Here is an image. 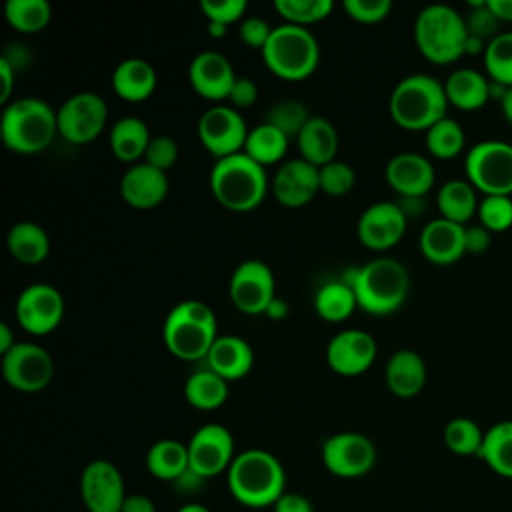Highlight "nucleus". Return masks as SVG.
Returning <instances> with one entry per match:
<instances>
[{
    "instance_id": "25",
    "label": "nucleus",
    "mask_w": 512,
    "mask_h": 512,
    "mask_svg": "<svg viewBox=\"0 0 512 512\" xmlns=\"http://www.w3.org/2000/svg\"><path fill=\"white\" fill-rule=\"evenodd\" d=\"M112 90L124 102H144L152 96L158 84L154 66L144 58H124L112 70Z\"/></svg>"
},
{
    "instance_id": "61",
    "label": "nucleus",
    "mask_w": 512,
    "mask_h": 512,
    "mask_svg": "<svg viewBox=\"0 0 512 512\" xmlns=\"http://www.w3.org/2000/svg\"><path fill=\"white\" fill-rule=\"evenodd\" d=\"M500 106H502V112H504L506 120L512 124V86H510V88H508V92L504 94V98H502Z\"/></svg>"
},
{
    "instance_id": "14",
    "label": "nucleus",
    "mask_w": 512,
    "mask_h": 512,
    "mask_svg": "<svg viewBox=\"0 0 512 512\" xmlns=\"http://www.w3.org/2000/svg\"><path fill=\"white\" fill-rule=\"evenodd\" d=\"M228 294L236 310L256 316L264 314L276 298V280L272 268L256 258L240 262L228 284Z\"/></svg>"
},
{
    "instance_id": "62",
    "label": "nucleus",
    "mask_w": 512,
    "mask_h": 512,
    "mask_svg": "<svg viewBox=\"0 0 512 512\" xmlns=\"http://www.w3.org/2000/svg\"><path fill=\"white\" fill-rule=\"evenodd\" d=\"M226 30H228V26H224V24L208 22V34H210L212 38H222V36L226 34Z\"/></svg>"
},
{
    "instance_id": "32",
    "label": "nucleus",
    "mask_w": 512,
    "mask_h": 512,
    "mask_svg": "<svg viewBox=\"0 0 512 512\" xmlns=\"http://www.w3.org/2000/svg\"><path fill=\"white\" fill-rule=\"evenodd\" d=\"M148 472L164 482H176L188 468V446L174 438L154 442L146 452Z\"/></svg>"
},
{
    "instance_id": "2",
    "label": "nucleus",
    "mask_w": 512,
    "mask_h": 512,
    "mask_svg": "<svg viewBox=\"0 0 512 512\" xmlns=\"http://www.w3.org/2000/svg\"><path fill=\"white\" fill-rule=\"evenodd\" d=\"M226 480L234 500L246 508H272L286 492V470L264 448H246L236 454Z\"/></svg>"
},
{
    "instance_id": "34",
    "label": "nucleus",
    "mask_w": 512,
    "mask_h": 512,
    "mask_svg": "<svg viewBox=\"0 0 512 512\" xmlns=\"http://www.w3.org/2000/svg\"><path fill=\"white\" fill-rule=\"evenodd\" d=\"M476 188L462 178H452L444 182L436 196V206L440 216L458 224H466L478 212Z\"/></svg>"
},
{
    "instance_id": "43",
    "label": "nucleus",
    "mask_w": 512,
    "mask_h": 512,
    "mask_svg": "<svg viewBox=\"0 0 512 512\" xmlns=\"http://www.w3.org/2000/svg\"><path fill=\"white\" fill-rule=\"evenodd\" d=\"M310 118L306 104L298 100H280L268 108L264 122L278 128L288 138H296Z\"/></svg>"
},
{
    "instance_id": "37",
    "label": "nucleus",
    "mask_w": 512,
    "mask_h": 512,
    "mask_svg": "<svg viewBox=\"0 0 512 512\" xmlns=\"http://www.w3.org/2000/svg\"><path fill=\"white\" fill-rule=\"evenodd\" d=\"M288 140L290 138L272 124L260 122L258 126L248 130V138L242 152L266 168L270 164L280 162L286 156Z\"/></svg>"
},
{
    "instance_id": "50",
    "label": "nucleus",
    "mask_w": 512,
    "mask_h": 512,
    "mask_svg": "<svg viewBox=\"0 0 512 512\" xmlns=\"http://www.w3.org/2000/svg\"><path fill=\"white\" fill-rule=\"evenodd\" d=\"M272 26L268 24L266 18L262 16H246L242 22H240V28H238V36L240 40L248 46V48H254V50H260L266 46L270 34H272Z\"/></svg>"
},
{
    "instance_id": "9",
    "label": "nucleus",
    "mask_w": 512,
    "mask_h": 512,
    "mask_svg": "<svg viewBox=\"0 0 512 512\" xmlns=\"http://www.w3.org/2000/svg\"><path fill=\"white\" fill-rule=\"evenodd\" d=\"M468 182L484 194L512 192V144L504 140L476 142L464 160Z\"/></svg>"
},
{
    "instance_id": "13",
    "label": "nucleus",
    "mask_w": 512,
    "mask_h": 512,
    "mask_svg": "<svg viewBox=\"0 0 512 512\" xmlns=\"http://www.w3.org/2000/svg\"><path fill=\"white\" fill-rule=\"evenodd\" d=\"M324 468L338 478H360L376 464L374 442L360 432H338L320 448Z\"/></svg>"
},
{
    "instance_id": "30",
    "label": "nucleus",
    "mask_w": 512,
    "mask_h": 512,
    "mask_svg": "<svg viewBox=\"0 0 512 512\" xmlns=\"http://www.w3.org/2000/svg\"><path fill=\"white\" fill-rule=\"evenodd\" d=\"M6 246L14 260L34 266L48 258L50 236L40 224L32 220H20L8 230Z\"/></svg>"
},
{
    "instance_id": "22",
    "label": "nucleus",
    "mask_w": 512,
    "mask_h": 512,
    "mask_svg": "<svg viewBox=\"0 0 512 512\" xmlns=\"http://www.w3.org/2000/svg\"><path fill=\"white\" fill-rule=\"evenodd\" d=\"M434 176L432 162L416 152L394 154L384 168L388 186L398 192L400 198H424L434 184Z\"/></svg>"
},
{
    "instance_id": "54",
    "label": "nucleus",
    "mask_w": 512,
    "mask_h": 512,
    "mask_svg": "<svg viewBox=\"0 0 512 512\" xmlns=\"http://www.w3.org/2000/svg\"><path fill=\"white\" fill-rule=\"evenodd\" d=\"M0 82H2L0 102L6 106L10 102V96L14 90V66L8 56H0Z\"/></svg>"
},
{
    "instance_id": "44",
    "label": "nucleus",
    "mask_w": 512,
    "mask_h": 512,
    "mask_svg": "<svg viewBox=\"0 0 512 512\" xmlns=\"http://www.w3.org/2000/svg\"><path fill=\"white\" fill-rule=\"evenodd\" d=\"M480 224L490 232H500L512 226V198L506 194H486L478 204Z\"/></svg>"
},
{
    "instance_id": "5",
    "label": "nucleus",
    "mask_w": 512,
    "mask_h": 512,
    "mask_svg": "<svg viewBox=\"0 0 512 512\" xmlns=\"http://www.w3.org/2000/svg\"><path fill=\"white\" fill-rule=\"evenodd\" d=\"M214 310L202 300H182L166 316L162 338L168 352L184 362L206 360L218 338Z\"/></svg>"
},
{
    "instance_id": "40",
    "label": "nucleus",
    "mask_w": 512,
    "mask_h": 512,
    "mask_svg": "<svg viewBox=\"0 0 512 512\" xmlns=\"http://www.w3.org/2000/svg\"><path fill=\"white\" fill-rule=\"evenodd\" d=\"M464 142H466V136L462 126L450 116H444L442 120H438L434 126L426 130L428 152L442 160H448L460 154L464 148Z\"/></svg>"
},
{
    "instance_id": "21",
    "label": "nucleus",
    "mask_w": 512,
    "mask_h": 512,
    "mask_svg": "<svg viewBox=\"0 0 512 512\" xmlns=\"http://www.w3.org/2000/svg\"><path fill=\"white\" fill-rule=\"evenodd\" d=\"M320 192V168L302 160H286L272 178V194L286 208H300Z\"/></svg>"
},
{
    "instance_id": "27",
    "label": "nucleus",
    "mask_w": 512,
    "mask_h": 512,
    "mask_svg": "<svg viewBox=\"0 0 512 512\" xmlns=\"http://www.w3.org/2000/svg\"><path fill=\"white\" fill-rule=\"evenodd\" d=\"M384 380L394 396L412 398L426 384V362L410 348L396 350L386 362Z\"/></svg>"
},
{
    "instance_id": "59",
    "label": "nucleus",
    "mask_w": 512,
    "mask_h": 512,
    "mask_svg": "<svg viewBox=\"0 0 512 512\" xmlns=\"http://www.w3.org/2000/svg\"><path fill=\"white\" fill-rule=\"evenodd\" d=\"M16 346L12 328L8 326V322H0V356H4L6 352H10Z\"/></svg>"
},
{
    "instance_id": "49",
    "label": "nucleus",
    "mask_w": 512,
    "mask_h": 512,
    "mask_svg": "<svg viewBox=\"0 0 512 512\" xmlns=\"http://www.w3.org/2000/svg\"><path fill=\"white\" fill-rule=\"evenodd\" d=\"M178 152H180L178 150V142L172 136H168V134L152 136L142 162H146V164L166 172V170H170L176 164Z\"/></svg>"
},
{
    "instance_id": "11",
    "label": "nucleus",
    "mask_w": 512,
    "mask_h": 512,
    "mask_svg": "<svg viewBox=\"0 0 512 512\" xmlns=\"http://www.w3.org/2000/svg\"><path fill=\"white\" fill-rule=\"evenodd\" d=\"M0 370L6 384L18 392L34 394L54 378V360L46 348L36 342H16V346L0 356Z\"/></svg>"
},
{
    "instance_id": "10",
    "label": "nucleus",
    "mask_w": 512,
    "mask_h": 512,
    "mask_svg": "<svg viewBox=\"0 0 512 512\" xmlns=\"http://www.w3.org/2000/svg\"><path fill=\"white\" fill-rule=\"evenodd\" d=\"M58 134L70 144H88L102 134L108 122L106 100L98 92H76L56 110Z\"/></svg>"
},
{
    "instance_id": "38",
    "label": "nucleus",
    "mask_w": 512,
    "mask_h": 512,
    "mask_svg": "<svg viewBox=\"0 0 512 512\" xmlns=\"http://www.w3.org/2000/svg\"><path fill=\"white\" fill-rule=\"evenodd\" d=\"M4 16L14 30L34 34L50 24L52 8L46 0H8L4 6Z\"/></svg>"
},
{
    "instance_id": "31",
    "label": "nucleus",
    "mask_w": 512,
    "mask_h": 512,
    "mask_svg": "<svg viewBox=\"0 0 512 512\" xmlns=\"http://www.w3.org/2000/svg\"><path fill=\"white\" fill-rule=\"evenodd\" d=\"M448 104L462 110H476L490 98V80L474 68H456L444 80Z\"/></svg>"
},
{
    "instance_id": "60",
    "label": "nucleus",
    "mask_w": 512,
    "mask_h": 512,
    "mask_svg": "<svg viewBox=\"0 0 512 512\" xmlns=\"http://www.w3.org/2000/svg\"><path fill=\"white\" fill-rule=\"evenodd\" d=\"M486 46H488V42H484L480 38H474V36H468V40H466V54H478V52L484 54Z\"/></svg>"
},
{
    "instance_id": "28",
    "label": "nucleus",
    "mask_w": 512,
    "mask_h": 512,
    "mask_svg": "<svg viewBox=\"0 0 512 512\" xmlns=\"http://www.w3.org/2000/svg\"><path fill=\"white\" fill-rule=\"evenodd\" d=\"M338 144L340 140L334 124L322 116H312L296 136L300 158L318 168L336 160Z\"/></svg>"
},
{
    "instance_id": "39",
    "label": "nucleus",
    "mask_w": 512,
    "mask_h": 512,
    "mask_svg": "<svg viewBox=\"0 0 512 512\" xmlns=\"http://www.w3.org/2000/svg\"><path fill=\"white\" fill-rule=\"evenodd\" d=\"M444 444L450 452L458 456H478L482 442H484V432L482 428L466 416H456L444 426Z\"/></svg>"
},
{
    "instance_id": "1",
    "label": "nucleus",
    "mask_w": 512,
    "mask_h": 512,
    "mask_svg": "<svg viewBox=\"0 0 512 512\" xmlns=\"http://www.w3.org/2000/svg\"><path fill=\"white\" fill-rule=\"evenodd\" d=\"M348 272L344 282L354 290L358 308L366 314L388 316L408 298L410 274L396 258L378 256Z\"/></svg>"
},
{
    "instance_id": "35",
    "label": "nucleus",
    "mask_w": 512,
    "mask_h": 512,
    "mask_svg": "<svg viewBox=\"0 0 512 512\" xmlns=\"http://www.w3.org/2000/svg\"><path fill=\"white\" fill-rule=\"evenodd\" d=\"M478 458L484 460L494 474L512 478V420L496 422L484 432Z\"/></svg>"
},
{
    "instance_id": "4",
    "label": "nucleus",
    "mask_w": 512,
    "mask_h": 512,
    "mask_svg": "<svg viewBox=\"0 0 512 512\" xmlns=\"http://www.w3.org/2000/svg\"><path fill=\"white\" fill-rule=\"evenodd\" d=\"M210 190L216 202L230 212H252L268 192L266 168L244 152L220 158L212 164Z\"/></svg>"
},
{
    "instance_id": "16",
    "label": "nucleus",
    "mask_w": 512,
    "mask_h": 512,
    "mask_svg": "<svg viewBox=\"0 0 512 512\" xmlns=\"http://www.w3.org/2000/svg\"><path fill=\"white\" fill-rule=\"evenodd\" d=\"M186 446L190 470L206 480L228 472L230 464L236 458L234 438L230 430L218 422H208L200 426L190 436Z\"/></svg>"
},
{
    "instance_id": "29",
    "label": "nucleus",
    "mask_w": 512,
    "mask_h": 512,
    "mask_svg": "<svg viewBox=\"0 0 512 512\" xmlns=\"http://www.w3.org/2000/svg\"><path fill=\"white\" fill-rule=\"evenodd\" d=\"M152 136L148 124L138 116H124L116 120L110 128L108 142L112 154L126 164H136L144 160Z\"/></svg>"
},
{
    "instance_id": "48",
    "label": "nucleus",
    "mask_w": 512,
    "mask_h": 512,
    "mask_svg": "<svg viewBox=\"0 0 512 512\" xmlns=\"http://www.w3.org/2000/svg\"><path fill=\"white\" fill-rule=\"evenodd\" d=\"M344 12L360 24H378L388 18L392 10L390 0H344Z\"/></svg>"
},
{
    "instance_id": "46",
    "label": "nucleus",
    "mask_w": 512,
    "mask_h": 512,
    "mask_svg": "<svg viewBox=\"0 0 512 512\" xmlns=\"http://www.w3.org/2000/svg\"><path fill=\"white\" fill-rule=\"evenodd\" d=\"M468 14L464 16L468 36L480 38L484 42H490L494 36H498L500 20L494 16V12L488 8V0H468Z\"/></svg>"
},
{
    "instance_id": "12",
    "label": "nucleus",
    "mask_w": 512,
    "mask_h": 512,
    "mask_svg": "<svg viewBox=\"0 0 512 512\" xmlns=\"http://www.w3.org/2000/svg\"><path fill=\"white\" fill-rule=\"evenodd\" d=\"M248 130L242 114L228 104H214L198 118L200 144L216 160L242 152Z\"/></svg>"
},
{
    "instance_id": "36",
    "label": "nucleus",
    "mask_w": 512,
    "mask_h": 512,
    "mask_svg": "<svg viewBox=\"0 0 512 512\" xmlns=\"http://www.w3.org/2000/svg\"><path fill=\"white\" fill-rule=\"evenodd\" d=\"M358 308L354 290L344 280H334L322 284L314 294V310L316 314L330 322H344Z\"/></svg>"
},
{
    "instance_id": "55",
    "label": "nucleus",
    "mask_w": 512,
    "mask_h": 512,
    "mask_svg": "<svg viewBox=\"0 0 512 512\" xmlns=\"http://www.w3.org/2000/svg\"><path fill=\"white\" fill-rule=\"evenodd\" d=\"M120 512H156V504L146 494H128Z\"/></svg>"
},
{
    "instance_id": "56",
    "label": "nucleus",
    "mask_w": 512,
    "mask_h": 512,
    "mask_svg": "<svg viewBox=\"0 0 512 512\" xmlns=\"http://www.w3.org/2000/svg\"><path fill=\"white\" fill-rule=\"evenodd\" d=\"M204 482H206V478L198 476L196 472H192V470L188 468V470H186L176 482H172V484H174L182 494H196Z\"/></svg>"
},
{
    "instance_id": "7",
    "label": "nucleus",
    "mask_w": 512,
    "mask_h": 512,
    "mask_svg": "<svg viewBox=\"0 0 512 512\" xmlns=\"http://www.w3.org/2000/svg\"><path fill=\"white\" fill-rule=\"evenodd\" d=\"M468 30L464 16L448 4H428L414 20V42L424 58L450 64L466 54Z\"/></svg>"
},
{
    "instance_id": "8",
    "label": "nucleus",
    "mask_w": 512,
    "mask_h": 512,
    "mask_svg": "<svg viewBox=\"0 0 512 512\" xmlns=\"http://www.w3.org/2000/svg\"><path fill=\"white\" fill-rule=\"evenodd\" d=\"M260 54L266 68L274 76L290 82L306 80L310 74H314L320 62V46L316 36L304 26L286 22L274 26Z\"/></svg>"
},
{
    "instance_id": "18",
    "label": "nucleus",
    "mask_w": 512,
    "mask_h": 512,
    "mask_svg": "<svg viewBox=\"0 0 512 512\" xmlns=\"http://www.w3.org/2000/svg\"><path fill=\"white\" fill-rule=\"evenodd\" d=\"M408 218L398 202L380 200L370 204L358 218L356 234L364 248L384 252L396 246L406 232Z\"/></svg>"
},
{
    "instance_id": "24",
    "label": "nucleus",
    "mask_w": 512,
    "mask_h": 512,
    "mask_svg": "<svg viewBox=\"0 0 512 512\" xmlns=\"http://www.w3.org/2000/svg\"><path fill=\"white\" fill-rule=\"evenodd\" d=\"M464 232V224L446 220L442 216L430 220L424 224L418 240L422 256L434 264H452L460 260L466 252Z\"/></svg>"
},
{
    "instance_id": "19",
    "label": "nucleus",
    "mask_w": 512,
    "mask_h": 512,
    "mask_svg": "<svg viewBox=\"0 0 512 512\" xmlns=\"http://www.w3.org/2000/svg\"><path fill=\"white\" fill-rule=\"evenodd\" d=\"M376 340L370 332L348 328L334 334L326 346V364L340 376H360L376 360Z\"/></svg>"
},
{
    "instance_id": "45",
    "label": "nucleus",
    "mask_w": 512,
    "mask_h": 512,
    "mask_svg": "<svg viewBox=\"0 0 512 512\" xmlns=\"http://www.w3.org/2000/svg\"><path fill=\"white\" fill-rule=\"evenodd\" d=\"M356 184L354 168L344 160H332L320 166V192L326 196H346Z\"/></svg>"
},
{
    "instance_id": "33",
    "label": "nucleus",
    "mask_w": 512,
    "mask_h": 512,
    "mask_svg": "<svg viewBox=\"0 0 512 512\" xmlns=\"http://www.w3.org/2000/svg\"><path fill=\"white\" fill-rule=\"evenodd\" d=\"M228 380L210 368L194 370L184 382V398L196 410H216L228 400Z\"/></svg>"
},
{
    "instance_id": "17",
    "label": "nucleus",
    "mask_w": 512,
    "mask_h": 512,
    "mask_svg": "<svg viewBox=\"0 0 512 512\" xmlns=\"http://www.w3.org/2000/svg\"><path fill=\"white\" fill-rule=\"evenodd\" d=\"M80 496L88 512H120L128 492L118 466L106 458L88 462L80 474Z\"/></svg>"
},
{
    "instance_id": "53",
    "label": "nucleus",
    "mask_w": 512,
    "mask_h": 512,
    "mask_svg": "<svg viewBox=\"0 0 512 512\" xmlns=\"http://www.w3.org/2000/svg\"><path fill=\"white\" fill-rule=\"evenodd\" d=\"M464 240H466V252H472V254H482L484 250L490 248V230L482 224H472V226H466V232H464Z\"/></svg>"
},
{
    "instance_id": "63",
    "label": "nucleus",
    "mask_w": 512,
    "mask_h": 512,
    "mask_svg": "<svg viewBox=\"0 0 512 512\" xmlns=\"http://www.w3.org/2000/svg\"><path fill=\"white\" fill-rule=\"evenodd\" d=\"M176 512H212L210 508L202 506V504H196V502H188L184 506H180Z\"/></svg>"
},
{
    "instance_id": "20",
    "label": "nucleus",
    "mask_w": 512,
    "mask_h": 512,
    "mask_svg": "<svg viewBox=\"0 0 512 512\" xmlns=\"http://www.w3.org/2000/svg\"><path fill=\"white\" fill-rule=\"evenodd\" d=\"M236 78L230 60L216 50L198 52L188 64V82L204 100H228Z\"/></svg>"
},
{
    "instance_id": "6",
    "label": "nucleus",
    "mask_w": 512,
    "mask_h": 512,
    "mask_svg": "<svg viewBox=\"0 0 512 512\" xmlns=\"http://www.w3.org/2000/svg\"><path fill=\"white\" fill-rule=\"evenodd\" d=\"M448 98L444 82L430 74H408L392 90L388 110L404 130H428L446 116Z\"/></svg>"
},
{
    "instance_id": "23",
    "label": "nucleus",
    "mask_w": 512,
    "mask_h": 512,
    "mask_svg": "<svg viewBox=\"0 0 512 512\" xmlns=\"http://www.w3.org/2000/svg\"><path fill=\"white\" fill-rule=\"evenodd\" d=\"M168 176L166 172L146 164L136 162L120 178V196L122 200L138 210L156 208L168 194Z\"/></svg>"
},
{
    "instance_id": "57",
    "label": "nucleus",
    "mask_w": 512,
    "mask_h": 512,
    "mask_svg": "<svg viewBox=\"0 0 512 512\" xmlns=\"http://www.w3.org/2000/svg\"><path fill=\"white\" fill-rule=\"evenodd\" d=\"M488 8L494 12V16L500 22L512 20V0H488Z\"/></svg>"
},
{
    "instance_id": "15",
    "label": "nucleus",
    "mask_w": 512,
    "mask_h": 512,
    "mask_svg": "<svg viewBox=\"0 0 512 512\" xmlns=\"http://www.w3.org/2000/svg\"><path fill=\"white\" fill-rule=\"evenodd\" d=\"M14 314L22 330L44 336L56 330L64 318V296L46 282L28 284L16 298Z\"/></svg>"
},
{
    "instance_id": "3",
    "label": "nucleus",
    "mask_w": 512,
    "mask_h": 512,
    "mask_svg": "<svg viewBox=\"0 0 512 512\" xmlns=\"http://www.w3.org/2000/svg\"><path fill=\"white\" fill-rule=\"evenodd\" d=\"M56 134V110L38 96L14 98L2 110L0 136L12 152L38 154L52 144Z\"/></svg>"
},
{
    "instance_id": "42",
    "label": "nucleus",
    "mask_w": 512,
    "mask_h": 512,
    "mask_svg": "<svg viewBox=\"0 0 512 512\" xmlns=\"http://www.w3.org/2000/svg\"><path fill=\"white\" fill-rule=\"evenodd\" d=\"M484 66L490 80L512 86V32H500L484 50Z\"/></svg>"
},
{
    "instance_id": "41",
    "label": "nucleus",
    "mask_w": 512,
    "mask_h": 512,
    "mask_svg": "<svg viewBox=\"0 0 512 512\" xmlns=\"http://www.w3.org/2000/svg\"><path fill=\"white\" fill-rule=\"evenodd\" d=\"M332 0H274V10L284 18L286 24L308 28L332 12Z\"/></svg>"
},
{
    "instance_id": "52",
    "label": "nucleus",
    "mask_w": 512,
    "mask_h": 512,
    "mask_svg": "<svg viewBox=\"0 0 512 512\" xmlns=\"http://www.w3.org/2000/svg\"><path fill=\"white\" fill-rule=\"evenodd\" d=\"M272 512H314L312 502L300 494V492H290L286 490L272 506Z\"/></svg>"
},
{
    "instance_id": "58",
    "label": "nucleus",
    "mask_w": 512,
    "mask_h": 512,
    "mask_svg": "<svg viewBox=\"0 0 512 512\" xmlns=\"http://www.w3.org/2000/svg\"><path fill=\"white\" fill-rule=\"evenodd\" d=\"M264 314H266L268 318H272V320H284L286 314H288V304H286V300H282L280 296H276V298L270 302V306L266 308Z\"/></svg>"
},
{
    "instance_id": "26",
    "label": "nucleus",
    "mask_w": 512,
    "mask_h": 512,
    "mask_svg": "<svg viewBox=\"0 0 512 512\" xmlns=\"http://www.w3.org/2000/svg\"><path fill=\"white\" fill-rule=\"evenodd\" d=\"M206 368L214 370L224 380L244 378L254 364V352L250 344L236 334H222L212 344L206 356Z\"/></svg>"
},
{
    "instance_id": "51",
    "label": "nucleus",
    "mask_w": 512,
    "mask_h": 512,
    "mask_svg": "<svg viewBox=\"0 0 512 512\" xmlns=\"http://www.w3.org/2000/svg\"><path fill=\"white\" fill-rule=\"evenodd\" d=\"M258 98V86L252 78L248 76H238L230 94H228V102L232 108L240 110V108H248L256 102Z\"/></svg>"
},
{
    "instance_id": "47",
    "label": "nucleus",
    "mask_w": 512,
    "mask_h": 512,
    "mask_svg": "<svg viewBox=\"0 0 512 512\" xmlns=\"http://www.w3.org/2000/svg\"><path fill=\"white\" fill-rule=\"evenodd\" d=\"M200 10L208 22H218L230 26L234 22H242L248 10L246 0H202Z\"/></svg>"
}]
</instances>
